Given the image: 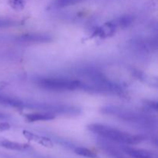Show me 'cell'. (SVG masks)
Wrapping results in <instances>:
<instances>
[{
	"mask_svg": "<svg viewBox=\"0 0 158 158\" xmlns=\"http://www.w3.org/2000/svg\"><path fill=\"white\" fill-rule=\"evenodd\" d=\"M100 113L114 117L123 123L142 130H154L157 127V120L150 114L126 109L117 106H105L100 109Z\"/></svg>",
	"mask_w": 158,
	"mask_h": 158,
	"instance_id": "cell-1",
	"label": "cell"
},
{
	"mask_svg": "<svg viewBox=\"0 0 158 158\" xmlns=\"http://www.w3.org/2000/svg\"><path fill=\"white\" fill-rule=\"evenodd\" d=\"M77 75L85 80L84 81H81L86 85V92L114 95H118L123 92L121 86L111 81L103 73L100 72L95 68H82L78 71Z\"/></svg>",
	"mask_w": 158,
	"mask_h": 158,
	"instance_id": "cell-2",
	"label": "cell"
},
{
	"mask_svg": "<svg viewBox=\"0 0 158 158\" xmlns=\"http://www.w3.org/2000/svg\"><path fill=\"white\" fill-rule=\"evenodd\" d=\"M88 131L100 138L122 145H135L146 140L143 135L133 134L102 123H91L87 126Z\"/></svg>",
	"mask_w": 158,
	"mask_h": 158,
	"instance_id": "cell-3",
	"label": "cell"
},
{
	"mask_svg": "<svg viewBox=\"0 0 158 158\" xmlns=\"http://www.w3.org/2000/svg\"><path fill=\"white\" fill-rule=\"evenodd\" d=\"M37 86L45 90L52 92H68L74 90L84 91L85 84L80 80L61 77H40L35 80Z\"/></svg>",
	"mask_w": 158,
	"mask_h": 158,
	"instance_id": "cell-4",
	"label": "cell"
},
{
	"mask_svg": "<svg viewBox=\"0 0 158 158\" xmlns=\"http://www.w3.org/2000/svg\"><path fill=\"white\" fill-rule=\"evenodd\" d=\"M23 109L33 110L40 112L51 113L66 116H77L81 113V110L73 105L55 103H42V102H23Z\"/></svg>",
	"mask_w": 158,
	"mask_h": 158,
	"instance_id": "cell-5",
	"label": "cell"
},
{
	"mask_svg": "<svg viewBox=\"0 0 158 158\" xmlns=\"http://www.w3.org/2000/svg\"><path fill=\"white\" fill-rule=\"evenodd\" d=\"M15 40L21 43H50L52 37L48 34L43 33H28L18 35Z\"/></svg>",
	"mask_w": 158,
	"mask_h": 158,
	"instance_id": "cell-6",
	"label": "cell"
},
{
	"mask_svg": "<svg viewBox=\"0 0 158 158\" xmlns=\"http://www.w3.org/2000/svg\"><path fill=\"white\" fill-rule=\"evenodd\" d=\"M120 150L122 152L132 158H158L156 153L148 150L131 148L127 145H122L120 147Z\"/></svg>",
	"mask_w": 158,
	"mask_h": 158,
	"instance_id": "cell-7",
	"label": "cell"
},
{
	"mask_svg": "<svg viewBox=\"0 0 158 158\" xmlns=\"http://www.w3.org/2000/svg\"><path fill=\"white\" fill-rule=\"evenodd\" d=\"M117 27L114 23V20L105 23L104 24L100 26V27L95 29L93 35L98 36L100 38H107L114 35L117 32Z\"/></svg>",
	"mask_w": 158,
	"mask_h": 158,
	"instance_id": "cell-8",
	"label": "cell"
},
{
	"mask_svg": "<svg viewBox=\"0 0 158 158\" xmlns=\"http://www.w3.org/2000/svg\"><path fill=\"white\" fill-rule=\"evenodd\" d=\"M23 134L28 140L36 142L39 144L42 145V146L49 148H51L53 147V142H52V140H51L50 138H49V137L38 135V134H34V133H32L30 132V131H23Z\"/></svg>",
	"mask_w": 158,
	"mask_h": 158,
	"instance_id": "cell-9",
	"label": "cell"
},
{
	"mask_svg": "<svg viewBox=\"0 0 158 158\" xmlns=\"http://www.w3.org/2000/svg\"><path fill=\"white\" fill-rule=\"evenodd\" d=\"M27 121L31 122H37V121H48V120H52L56 118V115L51 113L46 112H35L27 114L25 115Z\"/></svg>",
	"mask_w": 158,
	"mask_h": 158,
	"instance_id": "cell-10",
	"label": "cell"
},
{
	"mask_svg": "<svg viewBox=\"0 0 158 158\" xmlns=\"http://www.w3.org/2000/svg\"><path fill=\"white\" fill-rule=\"evenodd\" d=\"M0 147L8 150L16 151H25L30 148V146L26 143H18V142L12 141V140L3 138H0Z\"/></svg>",
	"mask_w": 158,
	"mask_h": 158,
	"instance_id": "cell-11",
	"label": "cell"
},
{
	"mask_svg": "<svg viewBox=\"0 0 158 158\" xmlns=\"http://www.w3.org/2000/svg\"><path fill=\"white\" fill-rule=\"evenodd\" d=\"M73 150L75 152V154H77L79 156H81V157L86 158H100L95 152L88 149V148H84V147L75 146Z\"/></svg>",
	"mask_w": 158,
	"mask_h": 158,
	"instance_id": "cell-12",
	"label": "cell"
},
{
	"mask_svg": "<svg viewBox=\"0 0 158 158\" xmlns=\"http://www.w3.org/2000/svg\"><path fill=\"white\" fill-rule=\"evenodd\" d=\"M133 20H134V19H133L132 16L123 15V16H120L114 19V22L116 26H117V29H119V28L124 29V28L128 27L130 25H131V23H133Z\"/></svg>",
	"mask_w": 158,
	"mask_h": 158,
	"instance_id": "cell-13",
	"label": "cell"
},
{
	"mask_svg": "<svg viewBox=\"0 0 158 158\" xmlns=\"http://www.w3.org/2000/svg\"><path fill=\"white\" fill-rule=\"evenodd\" d=\"M18 25V22L9 18H2L0 17V29L13 27Z\"/></svg>",
	"mask_w": 158,
	"mask_h": 158,
	"instance_id": "cell-14",
	"label": "cell"
},
{
	"mask_svg": "<svg viewBox=\"0 0 158 158\" xmlns=\"http://www.w3.org/2000/svg\"><path fill=\"white\" fill-rule=\"evenodd\" d=\"M9 6L15 11H21L24 9L26 0H9Z\"/></svg>",
	"mask_w": 158,
	"mask_h": 158,
	"instance_id": "cell-15",
	"label": "cell"
},
{
	"mask_svg": "<svg viewBox=\"0 0 158 158\" xmlns=\"http://www.w3.org/2000/svg\"><path fill=\"white\" fill-rule=\"evenodd\" d=\"M143 106H144L145 109H148L147 110L154 111V112H157V102L154 101V100H145L143 101Z\"/></svg>",
	"mask_w": 158,
	"mask_h": 158,
	"instance_id": "cell-16",
	"label": "cell"
},
{
	"mask_svg": "<svg viewBox=\"0 0 158 158\" xmlns=\"http://www.w3.org/2000/svg\"><path fill=\"white\" fill-rule=\"evenodd\" d=\"M82 1H83V0H56V5L58 7L63 8L66 7V6L75 5Z\"/></svg>",
	"mask_w": 158,
	"mask_h": 158,
	"instance_id": "cell-17",
	"label": "cell"
},
{
	"mask_svg": "<svg viewBox=\"0 0 158 158\" xmlns=\"http://www.w3.org/2000/svg\"><path fill=\"white\" fill-rule=\"evenodd\" d=\"M10 124L9 123H7V122H0V131L1 132L9 131L10 129Z\"/></svg>",
	"mask_w": 158,
	"mask_h": 158,
	"instance_id": "cell-18",
	"label": "cell"
},
{
	"mask_svg": "<svg viewBox=\"0 0 158 158\" xmlns=\"http://www.w3.org/2000/svg\"><path fill=\"white\" fill-rule=\"evenodd\" d=\"M114 158H127V157H125L124 156H123V154H119V155L116 156V157H114Z\"/></svg>",
	"mask_w": 158,
	"mask_h": 158,
	"instance_id": "cell-19",
	"label": "cell"
}]
</instances>
